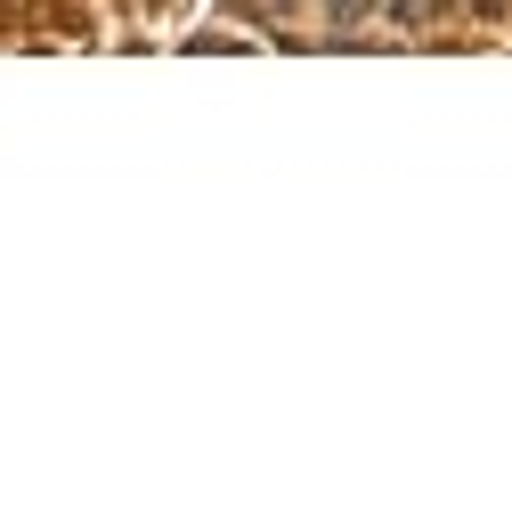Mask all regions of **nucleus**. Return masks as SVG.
<instances>
[{
	"mask_svg": "<svg viewBox=\"0 0 512 512\" xmlns=\"http://www.w3.org/2000/svg\"><path fill=\"white\" fill-rule=\"evenodd\" d=\"M431 9H439V0H391V17H399V25H423Z\"/></svg>",
	"mask_w": 512,
	"mask_h": 512,
	"instance_id": "obj_1",
	"label": "nucleus"
},
{
	"mask_svg": "<svg viewBox=\"0 0 512 512\" xmlns=\"http://www.w3.org/2000/svg\"><path fill=\"white\" fill-rule=\"evenodd\" d=\"M252 9H261V17H285V9H293V0H252Z\"/></svg>",
	"mask_w": 512,
	"mask_h": 512,
	"instance_id": "obj_2",
	"label": "nucleus"
},
{
	"mask_svg": "<svg viewBox=\"0 0 512 512\" xmlns=\"http://www.w3.org/2000/svg\"><path fill=\"white\" fill-rule=\"evenodd\" d=\"M334 17H366V0H334Z\"/></svg>",
	"mask_w": 512,
	"mask_h": 512,
	"instance_id": "obj_3",
	"label": "nucleus"
},
{
	"mask_svg": "<svg viewBox=\"0 0 512 512\" xmlns=\"http://www.w3.org/2000/svg\"><path fill=\"white\" fill-rule=\"evenodd\" d=\"M496 9H504V0H472V17H496Z\"/></svg>",
	"mask_w": 512,
	"mask_h": 512,
	"instance_id": "obj_4",
	"label": "nucleus"
}]
</instances>
